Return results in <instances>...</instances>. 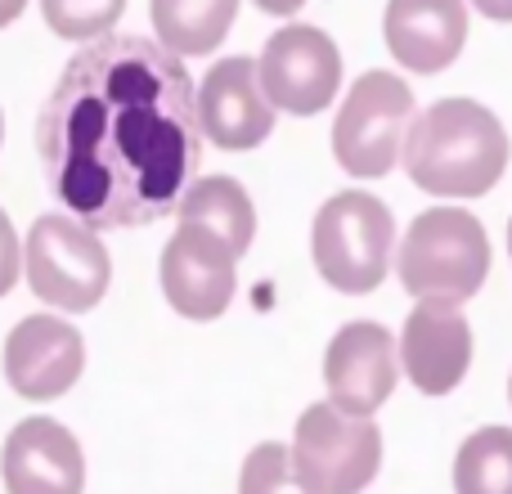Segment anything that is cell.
Masks as SVG:
<instances>
[{
    "label": "cell",
    "mask_w": 512,
    "mask_h": 494,
    "mask_svg": "<svg viewBox=\"0 0 512 494\" xmlns=\"http://www.w3.org/2000/svg\"><path fill=\"white\" fill-rule=\"evenodd\" d=\"M198 90L185 63L144 36H99L59 72L36 149L54 203L90 230L176 212L198 167Z\"/></svg>",
    "instance_id": "1"
},
{
    "label": "cell",
    "mask_w": 512,
    "mask_h": 494,
    "mask_svg": "<svg viewBox=\"0 0 512 494\" xmlns=\"http://www.w3.org/2000/svg\"><path fill=\"white\" fill-rule=\"evenodd\" d=\"M512 140L495 113L477 99H436L414 117L405 140L409 180L432 198L472 203L504 180Z\"/></svg>",
    "instance_id": "2"
},
{
    "label": "cell",
    "mask_w": 512,
    "mask_h": 494,
    "mask_svg": "<svg viewBox=\"0 0 512 494\" xmlns=\"http://www.w3.org/2000/svg\"><path fill=\"white\" fill-rule=\"evenodd\" d=\"M490 261L495 256H490L486 225L468 207H427L400 239L396 274L409 297L463 306L486 288Z\"/></svg>",
    "instance_id": "3"
},
{
    "label": "cell",
    "mask_w": 512,
    "mask_h": 494,
    "mask_svg": "<svg viewBox=\"0 0 512 494\" xmlns=\"http://www.w3.org/2000/svg\"><path fill=\"white\" fill-rule=\"evenodd\" d=\"M391 247H396V216L364 189L333 194L310 225V256L319 279L346 297H364L387 279Z\"/></svg>",
    "instance_id": "4"
},
{
    "label": "cell",
    "mask_w": 512,
    "mask_h": 494,
    "mask_svg": "<svg viewBox=\"0 0 512 494\" xmlns=\"http://www.w3.org/2000/svg\"><path fill=\"white\" fill-rule=\"evenodd\" d=\"M414 90L396 72H364L346 90L333 122V158L346 176L355 180H382L400 162L414 126Z\"/></svg>",
    "instance_id": "5"
},
{
    "label": "cell",
    "mask_w": 512,
    "mask_h": 494,
    "mask_svg": "<svg viewBox=\"0 0 512 494\" xmlns=\"http://www.w3.org/2000/svg\"><path fill=\"white\" fill-rule=\"evenodd\" d=\"M23 279L54 310H95L113 283V256L90 225L68 212H45L23 243Z\"/></svg>",
    "instance_id": "6"
},
{
    "label": "cell",
    "mask_w": 512,
    "mask_h": 494,
    "mask_svg": "<svg viewBox=\"0 0 512 494\" xmlns=\"http://www.w3.org/2000/svg\"><path fill=\"white\" fill-rule=\"evenodd\" d=\"M292 472L310 494H364L382 472V432L373 418L310 405L292 432Z\"/></svg>",
    "instance_id": "7"
},
{
    "label": "cell",
    "mask_w": 512,
    "mask_h": 494,
    "mask_svg": "<svg viewBox=\"0 0 512 494\" xmlns=\"http://www.w3.org/2000/svg\"><path fill=\"white\" fill-rule=\"evenodd\" d=\"M256 77L274 108L292 117H315L342 90V54L324 27L283 23L256 54Z\"/></svg>",
    "instance_id": "8"
},
{
    "label": "cell",
    "mask_w": 512,
    "mask_h": 494,
    "mask_svg": "<svg viewBox=\"0 0 512 494\" xmlns=\"http://www.w3.org/2000/svg\"><path fill=\"white\" fill-rule=\"evenodd\" d=\"M400 378V342L391 328L373 319H355L333 333L324 351V387L328 405L351 418H373L391 400Z\"/></svg>",
    "instance_id": "9"
},
{
    "label": "cell",
    "mask_w": 512,
    "mask_h": 494,
    "mask_svg": "<svg viewBox=\"0 0 512 494\" xmlns=\"http://www.w3.org/2000/svg\"><path fill=\"white\" fill-rule=\"evenodd\" d=\"M239 256L221 234L203 230V225H180L176 239L162 247V292H167L171 310L185 319H221L234 301L239 274H234Z\"/></svg>",
    "instance_id": "10"
},
{
    "label": "cell",
    "mask_w": 512,
    "mask_h": 494,
    "mask_svg": "<svg viewBox=\"0 0 512 494\" xmlns=\"http://www.w3.org/2000/svg\"><path fill=\"white\" fill-rule=\"evenodd\" d=\"M274 113L279 108L265 99L261 77H256V59L248 54H230L207 68L198 81V126L203 140H212L225 153H243L270 140Z\"/></svg>",
    "instance_id": "11"
},
{
    "label": "cell",
    "mask_w": 512,
    "mask_h": 494,
    "mask_svg": "<svg viewBox=\"0 0 512 494\" xmlns=\"http://www.w3.org/2000/svg\"><path fill=\"white\" fill-rule=\"evenodd\" d=\"M400 369L423 396H450L472 369V324L450 301H418L400 328Z\"/></svg>",
    "instance_id": "12"
},
{
    "label": "cell",
    "mask_w": 512,
    "mask_h": 494,
    "mask_svg": "<svg viewBox=\"0 0 512 494\" xmlns=\"http://www.w3.org/2000/svg\"><path fill=\"white\" fill-rule=\"evenodd\" d=\"M86 342L59 315H27L5 337V382L27 400H54L77 387Z\"/></svg>",
    "instance_id": "13"
},
{
    "label": "cell",
    "mask_w": 512,
    "mask_h": 494,
    "mask_svg": "<svg viewBox=\"0 0 512 494\" xmlns=\"http://www.w3.org/2000/svg\"><path fill=\"white\" fill-rule=\"evenodd\" d=\"M0 477L9 494H81L86 490L81 441L54 418H23L5 441Z\"/></svg>",
    "instance_id": "14"
},
{
    "label": "cell",
    "mask_w": 512,
    "mask_h": 494,
    "mask_svg": "<svg viewBox=\"0 0 512 494\" xmlns=\"http://www.w3.org/2000/svg\"><path fill=\"white\" fill-rule=\"evenodd\" d=\"M382 36L400 68L432 77L450 68L468 45V5L463 0H387Z\"/></svg>",
    "instance_id": "15"
},
{
    "label": "cell",
    "mask_w": 512,
    "mask_h": 494,
    "mask_svg": "<svg viewBox=\"0 0 512 494\" xmlns=\"http://www.w3.org/2000/svg\"><path fill=\"white\" fill-rule=\"evenodd\" d=\"M176 216H180V225H203V230L221 234L234 256H248V247L256 239V207H252L248 189L230 176L194 180L180 194Z\"/></svg>",
    "instance_id": "16"
},
{
    "label": "cell",
    "mask_w": 512,
    "mask_h": 494,
    "mask_svg": "<svg viewBox=\"0 0 512 494\" xmlns=\"http://www.w3.org/2000/svg\"><path fill=\"white\" fill-rule=\"evenodd\" d=\"M149 14L162 50L176 59H198L230 36L239 0H153Z\"/></svg>",
    "instance_id": "17"
},
{
    "label": "cell",
    "mask_w": 512,
    "mask_h": 494,
    "mask_svg": "<svg viewBox=\"0 0 512 494\" xmlns=\"http://www.w3.org/2000/svg\"><path fill=\"white\" fill-rule=\"evenodd\" d=\"M454 494H512V427H481L459 445Z\"/></svg>",
    "instance_id": "18"
},
{
    "label": "cell",
    "mask_w": 512,
    "mask_h": 494,
    "mask_svg": "<svg viewBox=\"0 0 512 494\" xmlns=\"http://www.w3.org/2000/svg\"><path fill=\"white\" fill-rule=\"evenodd\" d=\"M126 0H41L45 23L68 41H99L113 32Z\"/></svg>",
    "instance_id": "19"
},
{
    "label": "cell",
    "mask_w": 512,
    "mask_h": 494,
    "mask_svg": "<svg viewBox=\"0 0 512 494\" xmlns=\"http://www.w3.org/2000/svg\"><path fill=\"white\" fill-rule=\"evenodd\" d=\"M239 494H310L292 472V454L279 441H261L243 459L239 472Z\"/></svg>",
    "instance_id": "20"
},
{
    "label": "cell",
    "mask_w": 512,
    "mask_h": 494,
    "mask_svg": "<svg viewBox=\"0 0 512 494\" xmlns=\"http://www.w3.org/2000/svg\"><path fill=\"white\" fill-rule=\"evenodd\" d=\"M18 274H23V247H18V234H14V225H9V216L0 212V297L18 283Z\"/></svg>",
    "instance_id": "21"
},
{
    "label": "cell",
    "mask_w": 512,
    "mask_h": 494,
    "mask_svg": "<svg viewBox=\"0 0 512 494\" xmlns=\"http://www.w3.org/2000/svg\"><path fill=\"white\" fill-rule=\"evenodd\" d=\"M472 5H477L481 18H490V23H512V0H472Z\"/></svg>",
    "instance_id": "22"
},
{
    "label": "cell",
    "mask_w": 512,
    "mask_h": 494,
    "mask_svg": "<svg viewBox=\"0 0 512 494\" xmlns=\"http://www.w3.org/2000/svg\"><path fill=\"white\" fill-rule=\"evenodd\" d=\"M301 5H306V0H256V9H265V14H274V18H292Z\"/></svg>",
    "instance_id": "23"
},
{
    "label": "cell",
    "mask_w": 512,
    "mask_h": 494,
    "mask_svg": "<svg viewBox=\"0 0 512 494\" xmlns=\"http://www.w3.org/2000/svg\"><path fill=\"white\" fill-rule=\"evenodd\" d=\"M27 9V0H0V27H9Z\"/></svg>",
    "instance_id": "24"
},
{
    "label": "cell",
    "mask_w": 512,
    "mask_h": 494,
    "mask_svg": "<svg viewBox=\"0 0 512 494\" xmlns=\"http://www.w3.org/2000/svg\"><path fill=\"white\" fill-rule=\"evenodd\" d=\"M508 256H512V216H508Z\"/></svg>",
    "instance_id": "25"
},
{
    "label": "cell",
    "mask_w": 512,
    "mask_h": 494,
    "mask_svg": "<svg viewBox=\"0 0 512 494\" xmlns=\"http://www.w3.org/2000/svg\"><path fill=\"white\" fill-rule=\"evenodd\" d=\"M0 144H5V113H0Z\"/></svg>",
    "instance_id": "26"
},
{
    "label": "cell",
    "mask_w": 512,
    "mask_h": 494,
    "mask_svg": "<svg viewBox=\"0 0 512 494\" xmlns=\"http://www.w3.org/2000/svg\"><path fill=\"white\" fill-rule=\"evenodd\" d=\"M508 405H512V378H508Z\"/></svg>",
    "instance_id": "27"
}]
</instances>
